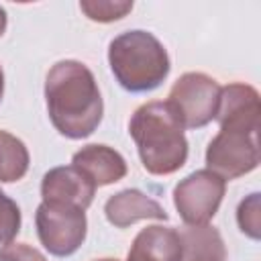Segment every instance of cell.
I'll use <instances>...</instances> for the list:
<instances>
[{"label": "cell", "instance_id": "obj_10", "mask_svg": "<svg viewBox=\"0 0 261 261\" xmlns=\"http://www.w3.org/2000/svg\"><path fill=\"white\" fill-rule=\"evenodd\" d=\"M71 165L77 167L96 188L120 181L126 175L124 157L108 145H86L73 153Z\"/></svg>", "mask_w": 261, "mask_h": 261}, {"label": "cell", "instance_id": "obj_3", "mask_svg": "<svg viewBox=\"0 0 261 261\" xmlns=\"http://www.w3.org/2000/svg\"><path fill=\"white\" fill-rule=\"evenodd\" d=\"M108 65L120 88L145 94L163 84L171 61L163 43L149 31H124L108 45Z\"/></svg>", "mask_w": 261, "mask_h": 261}, {"label": "cell", "instance_id": "obj_8", "mask_svg": "<svg viewBox=\"0 0 261 261\" xmlns=\"http://www.w3.org/2000/svg\"><path fill=\"white\" fill-rule=\"evenodd\" d=\"M96 194V186L73 165H61L49 169L41 179V198L43 202L71 204L82 210H88Z\"/></svg>", "mask_w": 261, "mask_h": 261}, {"label": "cell", "instance_id": "obj_13", "mask_svg": "<svg viewBox=\"0 0 261 261\" xmlns=\"http://www.w3.org/2000/svg\"><path fill=\"white\" fill-rule=\"evenodd\" d=\"M31 163V155L27 145L10 135L8 130L0 128V181L12 184L27 175Z\"/></svg>", "mask_w": 261, "mask_h": 261}, {"label": "cell", "instance_id": "obj_2", "mask_svg": "<svg viewBox=\"0 0 261 261\" xmlns=\"http://www.w3.org/2000/svg\"><path fill=\"white\" fill-rule=\"evenodd\" d=\"M184 130L167 100H153L139 106L128 122L141 163L151 175H169L186 165L188 139Z\"/></svg>", "mask_w": 261, "mask_h": 261}, {"label": "cell", "instance_id": "obj_17", "mask_svg": "<svg viewBox=\"0 0 261 261\" xmlns=\"http://www.w3.org/2000/svg\"><path fill=\"white\" fill-rule=\"evenodd\" d=\"M0 261H47L45 255L27 243H8L0 247Z\"/></svg>", "mask_w": 261, "mask_h": 261}, {"label": "cell", "instance_id": "obj_12", "mask_svg": "<svg viewBox=\"0 0 261 261\" xmlns=\"http://www.w3.org/2000/svg\"><path fill=\"white\" fill-rule=\"evenodd\" d=\"M181 239V261H226V249L220 232L210 224L184 226L177 230Z\"/></svg>", "mask_w": 261, "mask_h": 261}, {"label": "cell", "instance_id": "obj_9", "mask_svg": "<svg viewBox=\"0 0 261 261\" xmlns=\"http://www.w3.org/2000/svg\"><path fill=\"white\" fill-rule=\"evenodd\" d=\"M106 220L116 228H126L139 220H167L169 214L165 208L143 194L137 188H126L110 196L104 204Z\"/></svg>", "mask_w": 261, "mask_h": 261}, {"label": "cell", "instance_id": "obj_6", "mask_svg": "<svg viewBox=\"0 0 261 261\" xmlns=\"http://www.w3.org/2000/svg\"><path fill=\"white\" fill-rule=\"evenodd\" d=\"M220 86L202 71H188L171 86L167 104L177 114L184 128H202L214 120Z\"/></svg>", "mask_w": 261, "mask_h": 261}, {"label": "cell", "instance_id": "obj_19", "mask_svg": "<svg viewBox=\"0 0 261 261\" xmlns=\"http://www.w3.org/2000/svg\"><path fill=\"white\" fill-rule=\"evenodd\" d=\"M2 94H4V71L0 67V100H2Z\"/></svg>", "mask_w": 261, "mask_h": 261}, {"label": "cell", "instance_id": "obj_1", "mask_svg": "<svg viewBox=\"0 0 261 261\" xmlns=\"http://www.w3.org/2000/svg\"><path fill=\"white\" fill-rule=\"evenodd\" d=\"M45 102L55 130L73 141L90 137L104 116L98 82L90 67L75 59L57 61L49 69Z\"/></svg>", "mask_w": 261, "mask_h": 261}, {"label": "cell", "instance_id": "obj_11", "mask_svg": "<svg viewBox=\"0 0 261 261\" xmlns=\"http://www.w3.org/2000/svg\"><path fill=\"white\" fill-rule=\"evenodd\" d=\"M181 239L177 228L153 224L143 228L126 255V261H181Z\"/></svg>", "mask_w": 261, "mask_h": 261}, {"label": "cell", "instance_id": "obj_15", "mask_svg": "<svg viewBox=\"0 0 261 261\" xmlns=\"http://www.w3.org/2000/svg\"><path fill=\"white\" fill-rule=\"evenodd\" d=\"M261 206H259V192L249 194L245 200H241L237 208V222L243 234L257 241L261 234Z\"/></svg>", "mask_w": 261, "mask_h": 261}, {"label": "cell", "instance_id": "obj_20", "mask_svg": "<svg viewBox=\"0 0 261 261\" xmlns=\"http://www.w3.org/2000/svg\"><path fill=\"white\" fill-rule=\"evenodd\" d=\"M96 261H118V259H112V257H104V259H96Z\"/></svg>", "mask_w": 261, "mask_h": 261}, {"label": "cell", "instance_id": "obj_14", "mask_svg": "<svg viewBox=\"0 0 261 261\" xmlns=\"http://www.w3.org/2000/svg\"><path fill=\"white\" fill-rule=\"evenodd\" d=\"M82 12L94 22H114L124 18L133 10L128 0H82Z\"/></svg>", "mask_w": 261, "mask_h": 261}, {"label": "cell", "instance_id": "obj_4", "mask_svg": "<svg viewBox=\"0 0 261 261\" xmlns=\"http://www.w3.org/2000/svg\"><path fill=\"white\" fill-rule=\"evenodd\" d=\"M220 130L208 143L206 169L222 179L251 173L259 165V114L232 116L218 122Z\"/></svg>", "mask_w": 261, "mask_h": 261}, {"label": "cell", "instance_id": "obj_5", "mask_svg": "<svg viewBox=\"0 0 261 261\" xmlns=\"http://www.w3.org/2000/svg\"><path fill=\"white\" fill-rule=\"evenodd\" d=\"M35 226L41 245L55 257L73 255L88 234L86 210L59 202H41L35 212Z\"/></svg>", "mask_w": 261, "mask_h": 261}, {"label": "cell", "instance_id": "obj_16", "mask_svg": "<svg viewBox=\"0 0 261 261\" xmlns=\"http://www.w3.org/2000/svg\"><path fill=\"white\" fill-rule=\"evenodd\" d=\"M20 222H22V216H20L18 204L12 198H8L0 188V245L2 247L14 241V237L20 230Z\"/></svg>", "mask_w": 261, "mask_h": 261}, {"label": "cell", "instance_id": "obj_18", "mask_svg": "<svg viewBox=\"0 0 261 261\" xmlns=\"http://www.w3.org/2000/svg\"><path fill=\"white\" fill-rule=\"evenodd\" d=\"M6 24H8V16H6V10L0 6V37L4 35V31H6Z\"/></svg>", "mask_w": 261, "mask_h": 261}, {"label": "cell", "instance_id": "obj_7", "mask_svg": "<svg viewBox=\"0 0 261 261\" xmlns=\"http://www.w3.org/2000/svg\"><path fill=\"white\" fill-rule=\"evenodd\" d=\"M226 179L210 169H196L173 188V206L188 226L208 224L224 198Z\"/></svg>", "mask_w": 261, "mask_h": 261}]
</instances>
